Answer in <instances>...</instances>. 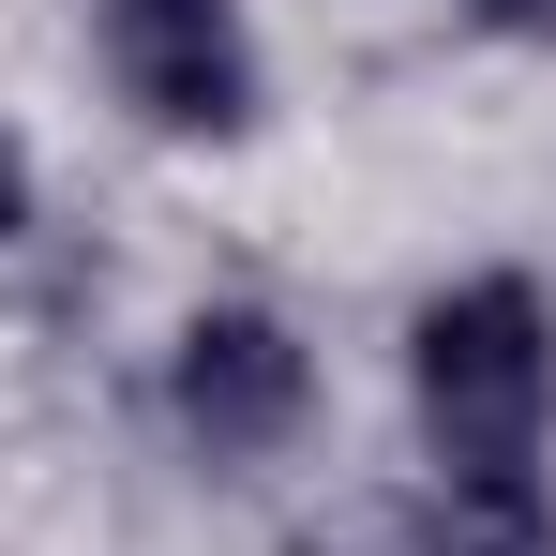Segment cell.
Here are the masks:
<instances>
[{
  "label": "cell",
  "mask_w": 556,
  "mask_h": 556,
  "mask_svg": "<svg viewBox=\"0 0 556 556\" xmlns=\"http://www.w3.org/2000/svg\"><path fill=\"white\" fill-rule=\"evenodd\" d=\"M406 376H421L437 481H542V437H556V316H542L527 271H481V286H452V301H421Z\"/></svg>",
  "instance_id": "6da1fadb"
},
{
  "label": "cell",
  "mask_w": 556,
  "mask_h": 556,
  "mask_svg": "<svg viewBox=\"0 0 556 556\" xmlns=\"http://www.w3.org/2000/svg\"><path fill=\"white\" fill-rule=\"evenodd\" d=\"M166 391H181V437H195L211 466H271L286 437H301V406H316V362H301L286 316L211 301V316L181 331V362H166Z\"/></svg>",
  "instance_id": "7a4b0ae2"
},
{
  "label": "cell",
  "mask_w": 556,
  "mask_h": 556,
  "mask_svg": "<svg viewBox=\"0 0 556 556\" xmlns=\"http://www.w3.org/2000/svg\"><path fill=\"white\" fill-rule=\"evenodd\" d=\"M105 76H121L136 121H166V136H241V121H256L241 0H105Z\"/></svg>",
  "instance_id": "3957f363"
},
{
  "label": "cell",
  "mask_w": 556,
  "mask_h": 556,
  "mask_svg": "<svg viewBox=\"0 0 556 556\" xmlns=\"http://www.w3.org/2000/svg\"><path fill=\"white\" fill-rule=\"evenodd\" d=\"M421 556H556V496L542 481H437Z\"/></svg>",
  "instance_id": "277c9868"
},
{
  "label": "cell",
  "mask_w": 556,
  "mask_h": 556,
  "mask_svg": "<svg viewBox=\"0 0 556 556\" xmlns=\"http://www.w3.org/2000/svg\"><path fill=\"white\" fill-rule=\"evenodd\" d=\"M30 226V151H15V121H0V241Z\"/></svg>",
  "instance_id": "5b68a950"
},
{
  "label": "cell",
  "mask_w": 556,
  "mask_h": 556,
  "mask_svg": "<svg viewBox=\"0 0 556 556\" xmlns=\"http://www.w3.org/2000/svg\"><path fill=\"white\" fill-rule=\"evenodd\" d=\"M481 15H511V30H556V0H481Z\"/></svg>",
  "instance_id": "8992f818"
}]
</instances>
